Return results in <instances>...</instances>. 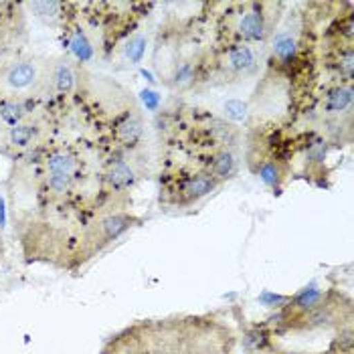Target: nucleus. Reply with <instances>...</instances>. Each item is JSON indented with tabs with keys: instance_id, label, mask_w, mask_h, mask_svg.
<instances>
[{
	"instance_id": "6ab92c4d",
	"label": "nucleus",
	"mask_w": 354,
	"mask_h": 354,
	"mask_svg": "<svg viewBox=\"0 0 354 354\" xmlns=\"http://www.w3.org/2000/svg\"><path fill=\"white\" fill-rule=\"evenodd\" d=\"M255 354H308V353H288V351H272V346L268 348V351H261V353H255ZM326 354H334L332 351H328Z\"/></svg>"
},
{
	"instance_id": "2eb2a0df",
	"label": "nucleus",
	"mask_w": 354,
	"mask_h": 354,
	"mask_svg": "<svg viewBox=\"0 0 354 354\" xmlns=\"http://www.w3.org/2000/svg\"><path fill=\"white\" fill-rule=\"evenodd\" d=\"M118 136H120L122 142H126V144H136L138 140L142 138V124H140V120L128 118L124 124H120Z\"/></svg>"
},
{
	"instance_id": "423d86ee",
	"label": "nucleus",
	"mask_w": 354,
	"mask_h": 354,
	"mask_svg": "<svg viewBox=\"0 0 354 354\" xmlns=\"http://www.w3.org/2000/svg\"><path fill=\"white\" fill-rule=\"evenodd\" d=\"M353 83L346 85H338L334 89H330L324 100V113L328 115H342L344 111L353 108Z\"/></svg>"
},
{
	"instance_id": "f03ea898",
	"label": "nucleus",
	"mask_w": 354,
	"mask_h": 354,
	"mask_svg": "<svg viewBox=\"0 0 354 354\" xmlns=\"http://www.w3.org/2000/svg\"><path fill=\"white\" fill-rule=\"evenodd\" d=\"M47 77V65L41 59H21L0 67V102L17 100L37 89Z\"/></svg>"
},
{
	"instance_id": "f8f14e48",
	"label": "nucleus",
	"mask_w": 354,
	"mask_h": 354,
	"mask_svg": "<svg viewBox=\"0 0 354 354\" xmlns=\"http://www.w3.org/2000/svg\"><path fill=\"white\" fill-rule=\"evenodd\" d=\"M53 83L61 95L71 93L73 85H75V73H73V69H71V65H69L67 61H61V63L55 67Z\"/></svg>"
},
{
	"instance_id": "f257e3e1",
	"label": "nucleus",
	"mask_w": 354,
	"mask_h": 354,
	"mask_svg": "<svg viewBox=\"0 0 354 354\" xmlns=\"http://www.w3.org/2000/svg\"><path fill=\"white\" fill-rule=\"evenodd\" d=\"M102 354H235V334L211 316L144 320L111 336Z\"/></svg>"
},
{
	"instance_id": "f3484780",
	"label": "nucleus",
	"mask_w": 354,
	"mask_h": 354,
	"mask_svg": "<svg viewBox=\"0 0 354 354\" xmlns=\"http://www.w3.org/2000/svg\"><path fill=\"white\" fill-rule=\"evenodd\" d=\"M142 102L146 104V108L150 109V111H156L158 106H160V95L154 93V91H150V89H144L142 91Z\"/></svg>"
},
{
	"instance_id": "6e6552de",
	"label": "nucleus",
	"mask_w": 354,
	"mask_h": 354,
	"mask_svg": "<svg viewBox=\"0 0 354 354\" xmlns=\"http://www.w3.org/2000/svg\"><path fill=\"white\" fill-rule=\"evenodd\" d=\"M298 55V45L296 39L288 32H279L273 41V57L277 59V63L281 65H290L296 61Z\"/></svg>"
},
{
	"instance_id": "7ed1b4c3",
	"label": "nucleus",
	"mask_w": 354,
	"mask_h": 354,
	"mask_svg": "<svg viewBox=\"0 0 354 354\" xmlns=\"http://www.w3.org/2000/svg\"><path fill=\"white\" fill-rule=\"evenodd\" d=\"M217 185L218 183L209 172H180L178 176L170 178V187L166 191L170 196L168 203L178 207H191L215 191Z\"/></svg>"
},
{
	"instance_id": "1a4fd4ad",
	"label": "nucleus",
	"mask_w": 354,
	"mask_h": 354,
	"mask_svg": "<svg viewBox=\"0 0 354 354\" xmlns=\"http://www.w3.org/2000/svg\"><path fill=\"white\" fill-rule=\"evenodd\" d=\"M108 183L113 191H126L134 183V172L126 162H118L109 170Z\"/></svg>"
},
{
	"instance_id": "dca6fc26",
	"label": "nucleus",
	"mask_w": 354,
	"mask_h": 354,
	"mask_svg": "<svg viewBox=\"0 0 354 354\" xmlns=\"http://www.w3.org/2000/svg\"><path fill=\"white\" fill-rule=\"evenodd\" d=\"M225 111H227V115L231 118V120H245L247 115V106L243 102H239V100H231V102H227L225 104Z\"/></svg>"
},
{
	"instance_id": "9d476101",
	"label": "nucleus",
	"mask_w": 354,
	"mask_h": 354,
	"mask_svg": "<svg viewBox=\"0 0 354 354\" xmlns=\"http://www.w3.org/2000/svg\"><path fill=\"white\" fill-rule=\"evenodd\" d=\"M257 174L268 187H272L273 191H279V185H281L286 172H283L279 160H263L261 166L257 168Z\"/></svg>"
},
{
	"instance_id": "9b49d317",
	"label": "nucleus",
	"mask_w": 354,
	"mask_h": 354,
	"mask_svg": "<svg viewBox=\"0 0 354 354\" xmlns=\"http://www.w3.org/2000/svg\"><path fill=\"white\" fill-rule=\"evenodd\" d=\"M37 138V128L30 126V124H19V126H12L6 134V142L15 148H27L35 142Z\"/></svg>"
},
{
	"instance_id": "ddd939ff",
	"label": "nucleus",
	"mask_w": 354,
	"mask_h": 354,
	"mask_svg": "<svg viewBox=\"0 0 354 354\" xmlns=\"http://www.w3.org/2000/svg\"><path fill=\"white\" fill-rule=\"evenodd\" d=\"M194 75H196L194 65H192L191 61H183L180 65L174 67V73L170 77L172 80L170 85L176 87V89H187V87H191L192 83H194Z\"/></svg>"
},
{
	"instance_id": "0eeeda50",
	"label": "nucleus",
	"mask_w": 354,
	"mask_h": 354,
	"mask_svg": "<svg viewBox=\"0 0 354 354\" xmlns=\"http://www.w3.org/2000/svg\"><path fill=\"white\" fill-rule=\"evenodd\" d=\"M235 168H237V162H235V156L229 152V150H218L217 154L211 156L209 160V174L217 180V183H223L227 178H231L235 174Z\"/></svg>"
},
{
	"instance_id": "a211bd4d",
	"label": "nucleus",
	"mask_w": 354,
	"mask_h": 354,
	"mask_svg": "<svg viewBox=\"0 0 354 354\" xmlns=\"http://www.w3.org/2000/svg\"><path fill=\"white\" fill-rule=\"evenodd\" d=\"M288 300L290 298H286V296H273V294H263L261 296V301L266 306H270V308H283L288 304Z\"/></svg>"
},
{
	"instance_id": "4468645a",
	"label": "nucleus",
	"mask_w": 354,
	"mask_h": 354,
	"mask_svg": "<svg viewBox=\"0 0 354 354\" xmlns=\"http://www.w3.org/2000/svg\"><path fill=\"white\" fill-rule=\"evenodd\" d=\"M146 37L144 35H136V37H132L128 43H126V47H124V55H126V59L130 61V65H138V63H142V59H144V55H146Z\"/></svg>"
},
{
	"instance_id": "39448f33",
	"label": "nucleus",
	"mask_w": 354,
	"mask_h": 354,
	"mask_svg": "<svg viewBox=\"0 0 354 354\" xmlns=\"http://www.w3.org/2000/svg\"><path fill=\"white\" fill-rule=\"evenodd\" d=\"M225 63L227 67L237 73V75H251L257 69V59L255 53L251 51V47L245 43H235L229 45V49L225 51Z\"/></svg>"
},
{
	"instance_id": "20e7f679",
	"label": "nucleus",
	"mask_w": 354,
	"mask_h": 354,
	"mask_svg": "<svg viewBox=\"0 0 354 354\" xmlns=\"http://www.w3.org/2000/svg\"><path fill=\"white\" fill-rule=\"evenodd\" d=\"M249 6H251V10L243 15V19L239 23V35L245 41H253V43L259 41L261 43V41H266V37L270 32L266 15H263L266 4H249Z\"/></svg>"
}]
</instances>
